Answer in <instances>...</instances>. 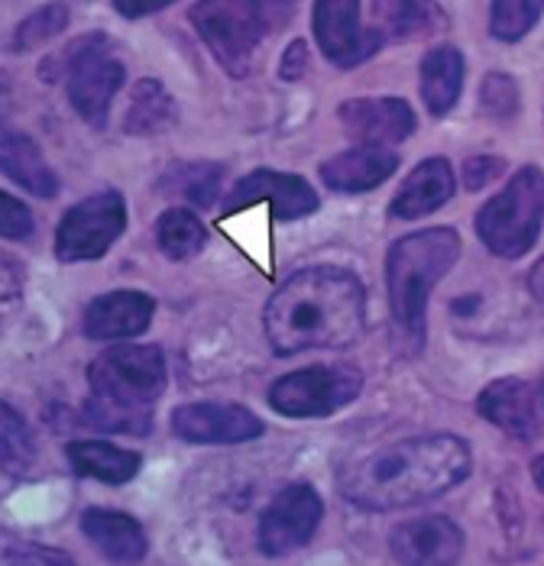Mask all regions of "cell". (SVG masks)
<instances>
[{"mask_svg": "<svg viewBox=\"0 0 544 566\" xmlns=\"http://www.w3.org/2000/svg\"><path fill=\"white\" fill-rule=\"evenodd\" d=\"M0 450H3V467L10 476H23L30 473L33 460H36V443H33V431L27 428V421L13 411V405L0 408Z\"/></svg>", "mask_w": 544, "mask_h": 566, "instance_id": "28", "label": "cell"}, {"mask_svg": "<svg viewBox=\"0 0 544 566\" xmlns=\"http://www.w3.org/2000/svg\"><path fill=\"white\" fill-rule=\"evenodd\" d=\"M69 27V7L65 3H45L36 13H30L17 33H13V52H33L45 45L52 36H59Z\"/></svg>", "mask_w": 544, "mask_h": 566, "instance_id": "30", "label": "cell"}, {"mask_svg": "<svg viewBox=\"0 0 544 566\" xmlns=\"http://www.w3.org/2000/svg\"><path fill=\"white\" fill-rule=\"evenodd\" d=\"M505 172V163L499 156H473L463 163V181L470 191H480L487 188L490 181H496L499 175Z\"/></svg>", "mask_w": 544, "mask_h": 566, "instance_id": "33", "label": "cell"}, {"mask_svg": "<svg viewBox=\"0 0 544 566\" xmlns=\"http://www.w3.org/2000/svg\"><path fill=\"white\" fill-rule=\"evenodd\" d=\"M107 49H111L107 36L88 33V36L65 45L59 55L45 59L43 65V82L49 85L59 78H69V101L75 107V114L94 130L107 127L111 101L127 78L124 65Z\"/></svg>", "mask_w": 544, "mask_h": 566, "instance_id": "5", "label": "cell"}, {"mask_svg": "<svg viewBox=\"0 0 544 566\" xmlns=\"http://www.w3.org/2000/svg\"><path fill=\"white\" fill-rule=\"evenodd\" d=\"M393 557L399 564H453L463 554V531L441 515L399 524L389 537Z\"/></svg>", "mask_w": 544, "mask_h": 566, "instance_id": "16", "label": "cell"}, {"mask_svg": "<svg viewBox=\"0 0 544 566\" xmlns=\"http://www.w3.org/2000/svg\"><path fill=\"white\" fill-rule=\"evenodd\" d=\"M532 480H535V485L544 492V457H538V460L532 463Z\"/></svg>", "mask_w": 544, "mask_h": 566, "instance_id": "38", "label": "cell"}, {"mask_svg": "<svg viewBox=\"0 0 544 566\" xmlns=\"http://www.w3.org/2000/svg\"><path fill=\"white\" fill-rule=\"evenodd\" d=\"M65 457L72 463V470L79 476H88L97 482H111V485H124L139 473L143 457L134 450L104 443V440H79L65 447Z\"/></svg>", "mask_w": 544, "mask_h": 566, "instance_id": "23", "label": "cell"}, {"mask_svg": "<svg viewBox=\"0 0 544 566\" xmlns=\"http://www.w3.org/2000/svg\"><path fill=\"white\" fill-rule=\"evenodd\" d=\"M463 55L453 45L431 49L421 59V101L428 104V111L435 117L451 114V107L460 97L463 87Z\"/></svg>", "mask_w": 544, "mask_h": 566, "instance_id": "24", "label": "cell"}, {"mask_svg": "<svg viewBox=\"0 0 544 566\" xmlns=\"http://www.w3.org/2000/svg\"><path fill=\"white\" fill-rule=\"evenodd\" d=\"M0 230L7 240H23L33 233V218H30L27 205L17 201L13 195H0Z\"/></svg>", "mask_w": 544, "mask_h": 566, "instance_id": "32", "label": "cell"}, {"mask_svg": "<svg viewBox=\"0 0 544 566\" xmlns=\"http://www.w3.org/2000/svg\"><path fill=\"white\" fill-rule=\"evenodd\" d=\"M127 227V205L117 191L79 201L55 230V256L62 262L101 260Z\"/></svg>", "mask_w": 544, "mask_h": 566, "instance_id": "9", "label": "cell"}, {"mask_svg": "<svg viewBox=\"0 0 544 566\" xmlns=\"http://www.w3.org/2000/svg\"><path fill=\"white\" fill-rule=\"evenodd\" d=\"M448 27V13L435 0H373V30L383 40H425Z\"/></svg>", "mask_w": 544, "mask_h": 566, "instance_id": "20", "label": "cell"}, {"mask_svg": "<svg viewBox=\"0 0 544 566\" xmlns=\"http://www.w3.org/2000/svg\"><path fill=\"white\" fill-rule=\"evenodd\" d=\"M542 398H544V376H542Z\"/></svg>", "mask_w": 544, "mask_h": 566, "instance_id": "39", "label": "cell"}, {"mask_svg": "<svg viewBox=\"0 0 544 566\" xmlns=\"http://www.w3.org/2000/svg\"><path fill=\"white\" fill-rule=\"evenodd\" d=\"M460 256V237L453 227H431L408 233L389 247L386 289L396 324L415 344L425 340V307L431 289L453 269Z\"/></svg>", "mask_w": 544, "mask_h": 566, "instance_id": "4", "label": "cell"}, {"mask_svg": "<svg viewBox=\"0 0 544 566\" xmlns=\"http://www.w3.org/2000/svg\"><path fill=\"white\" fill-rule=\"evenodd\" d=\"M324 518V502L312 485L295 482L282 489L260 518V551L270 557L292 554L315 537Z\"/></svg>", "mask_w": 544, "mask_h": 566, "instance_id": "10", "label": "cell"}, {"mask_svg": "<svg viewBox=\"0 0 544 566\" xmlns=\"http://www.w3.org/2000/svg\"><path fill=\"white\" fill-rule=\"evenodd\" d=\"M191 27L233 78H247L257 49L266 36V17L260 0H198L191 7Z\"/></svg>", "mask_w": 544, "mask_h": 566, "instance_id": "7", "label": "cell"}, {"mask_svg": "<svg viewBox=\"0 0 544 566\" xmlns=\"http://www.w3.org/2000/svg\"><path fill=\"white\" fill-rule=\"evenodd\" d=\"M176 0H114V7L124 13V17H146V13H156V10H166L172 7Z\"/></svg>", "mask_w": 544, "mask_h": 566, "instance_id": "36", "label": "cell"}, {"mask_svg": "<svg viewBox=\"0 0 544 566\" xmlns=\"http://www.w3.org/2000/svg\"><path fill=\"white\" fill-rule=\"evenodd\" d=\"M270 205L272 218L275 220H299L308 218L317 211L315 188L292 172H272V169H260V172L243 175L233 191L224 198L221 218L240 214L253 205Z\"/></svg>", "mask_w": 544, "mask_h": 566, "instance_id": "12", "label": "cell"}, {"mask_svg": "<svg viewBox=\"0 0 544 566\" xmlns=\"http://www.w3.org/2000/svg\"><path fill=\"white\" fill-rule=\"evenodd\" d=\"M544 223V172L538 166H525L519 175L483 205L477 214V233L483 247L499 260L525 256Z\"/></svg>", "mask_w": 544, "mask_h": 566, "instance_id": "6", "label": "cell"}, {"mask_svg": "<svg viewBox=\"0 0 544 566\" xmlns=\"http://www.w3.org/2000/svg\"><path fill=\"white\" fill-rule=\"evenodd\" d=\"M480 104L483 114L493 120H509L519 111V87L512 82V75L505 72H490L480 85Z\"/></svg>", "mask_w": 544, "mask_h": 566, "instance_id": "31", "label": "cell"}, {"mask_svg": "<svg viewBox=\"0 0 544 566\" xmlns=\"http://www.w3.org/2000/svg\"><path fill=\"white\" fill-rule=\"evenodd\" d=\"M317 49L337 69H354L386 43L373 27H360V0H315L312 10Z\"/></svg>", "mask_w": 544, "mask_h": 566, "instance_id": "11", "label": "cell"}, {"mask_svg": "<svg viewBox=\"0 0 544 566\" xmlns=\"http://www.w3.org/2000/svg\"><path fill=\"white\" fill-rule=\"evenodd\" d=\"M263 327L279 356L351 347L366 327L360 279L337 265L302 269L270 298Z\"/></svg>", "mask_w": 544, "mask_h": 566, "instance_id": "1", "label": "cell"}, {"mask_svg": "<svg viewBox=\"0 0 544 566\" xmlns=\"http://www.w3.org/2000/svg\"><path fill=\"white\" fill-rule=\"evenodd\" d=\"M82 531L91 544L117 564H136L146 557V534L136 518L114 509H88L82 515Z\"/></svg>", "mask_w": 544, "mask_h": 566, "instance_id": "21", "label": "cell"}, {"mask_svg": "<svg viewBox=\"0 0 544 566\" xmlns=\"http://www.w3.org/2000/svg\"><path fill=\"white\" fill-rule=\"evenodd\" d=\"M176 124V101L156 78H139L130 94V111H127V133L134 136H153Z\"/></svg>", "mask_w": 544, "mask_h": 566, "instance_id": "26", "label": "cell"}, {"mask_svg": "<svg viewBox=\"0 0 544 566\" xmlns=\"http://www.w3.org/2000/svg\"><path fill=\"white\" fill-rule=\"evenodd\" d=\"M156 317V302L143 292H107L94 298L82 317L88 340H127L139 337Z\"/></svg>", "mask_w": 544, "mask_h": 566, "instance_id": "17", "label": "cell"}, {"mask_svg": "<svg viewBox=\"0 0 544 566\" xmlns=\"http://www.w3.org/2000/svg\"><path fill=\"white\" fill-rule=\"evenodd\" d=\"M156 240L169 260L185 262L205 250L208 230L188 208H169V211H163V218L156 220Z\"/></svg>", "mask_w": 544, "mask_h": 566, "instance_id": "27", "label": "cell"}, {"mask_svg": "<svg viewBox=\"0 0 544 566\" xmlns=\"http://www.w3.org/2000/svg\"><path fill=\"white\" fill-rule=\"evenodd\" d=\"M3 560H7V564H72V557H69V554H59V551H40L36 544H27L23 551L7 547Z\"/></svg>", "mask_w": 544, "mask_h": 566, "instance_id": "35", "label": "cell"}, {"mask_svg": "<svg viewBox=\"0 0 544 566\" xmlns=\"http://www.w3.org/2000/svg\"><path fill=\"white\" fill-rule=\"evenodd\" d=\"M0 169L10 181L27 188L36 198H55L59 195V178L45 166L40 146L17 130L3 133L0 139Z\"/></svg>", "mask_w": 544, "mask_h": 566, "instance_id": "22", "label": "cell"}, {"mask_svg": "<svg viewBox=\"0 0 544 566\" xmlns=\"http://www.w3.org/2000/svg\"><path fill=\"white\" fill-rule=\"evenodd\" d=\"M453 198V172L448 159H425L421 166H415V172L408 175L399 188V195L389 205V214L399 220H415L438 211L441 205H448Z\"/></svg>", "mask_w": 544, "mask_h": 566, "instance_id": "19", "label": "cell"}, {"mask_svg": "<svg viewBox=\"0 0 544 566\" xmlns=\"http://www.w3.org/2000/svg\"><path fill=\"white\" fill-rule=\"evenodd\" d=\"M544 13V0H493L490 33L502 43H519Z\"/></svg>", "mask_w": 544, "mask_h": 566, "instance_id": "29", "label": "cell"}, {"mask_svg": "<svg viewBox=\"0 0 544 566\" xmlns=\"http://www.w3.org/2000/svg\"><path fill=\"white\" fill-rule=\"evenodd\" d=\"M263 431V421L243 405L191 401L172 411V434L185 443H247Z\"/></svg>", "mask_w": 544, "mask_h": 566, "instance_id": "13", "label": "cell"}, {"mask_svg": "<svg viewBox=\"0 0 544 566\" xmlns=\"http://www.w3.org/2000/svg\"><path fill=\"white\" fill-rule=\"evenodd\" d=\"M399 169V156H393L383 146H360L351 153H341L334 159H327L321 166V181L331 191H344V195H357L379 188L389 175Z\"/></svg>", "mask_w": 544, "mask_h": 566, "instance_id": "18", "label": "cell"}, {"mask_svg": "<svg viewBox=\"0 0 544 566\" xmlns=\"http://www.w3.org/2000/svg\"><path fill=\"white\" fill-rule=\"evenodd\" d=\"M529 285H532V295H535V302L544 307V260L532 269V275H529Z\"/></svg>", "mask_w": 544, "mask_h": 566, "instance_id": "37", "label": "cell"}, {"mask_svg": "<svg viewBox=\"0 0 544 566\" xmlns=\"http://www.w3.org/2000/svg\"><path fill=\"white\" fill-rule=\"evenodd\" d=\"M341 127L360 146H396L408 139L418 120L402 97H354L341 107Z\"/></svg>", "mask_w": 544, "mask_h": 566, "instance_id": "14", "label": "cell"}, {"mask_svg": "<svg viewBox=\"0 0 544 566\" xmlns=\"http://www.w3.org/2000/svg\"><path fill=\"white\" fill-rule=\"evenodd\" d=\"M85 424L111 434H149L153 405L166 392V359L153 344H127L101 353L88 369Z\"/></svg>", "mask_w": 544, "mask_h": 566, "instance_id": "3", "label": "cell"}, {"mask_svg": "<svg viewBox=\"0 0 544 566\" xmlns=\"http://www.w3.org/2000/svg\"><path fill=\"white\" fill-rule=\"evenodd\" d=\"M477 411L512 440L532 443L535 437L542 434L535 392H532V386L525 379L505 376V379L490 382L477 398Z\"/></svg>", "mask_w": 544, "mask_h": 566, "instance_id": "15", "label": "cell"}, {"mask_svg": "<svg viewBox=\"0 0 544 566\" xmlns=\"http://www.w3.org/2000/svg\"><path fill=\"white\" fill-rule=\"evenodd\" d=\"M305 72H308V45L295 40L285 49V55L279 62V78L282 82H299V78H305Z\"/></svg>", "mask_w": 544, "mask_h": 566, "instance_id": "34", "label": "cell"}, {"mask_svg": "<svg viewBox=\"0 0 544 566\" xmlns=\"http://www.w3.org/2000/svg\"><path fill=\"white\" fill-rule=\"evenodd\" d=\"M221 178H224V166L218 163H176L159 178V191L181 205L208 208L221 191Z\"/></svg>", "mask_w": 544, "mask_h": 566, "instance_id": "25", "label": "cell"}, {"mask_svg": "<svg viewBox=\"0 0 544 566\" xmlns=\"http://www.w3.org/2000/svg\"><path fill=\"white\" fill-rule=\"evenodd\" d=\"M363 392V376L351 366H312L275 379L270 405L285 418H327Z\"/></svg>", "mask_w": 544, "mask_h": 566, "instance_id": "8", "label": "cell"}, {"mask_svg": "<svg viewBox=\"0 0 544 566\" xmlns=\"http://www.w3.org/2000/svg\"><path fill=\"white\" fill-rule=\"evenodd\" d=\"M470 447L453 434L408 437L341 473V492L366 512H399L438 499L470 476Z\"/></svg>", "mask_w": 544, "mask_h": 566, "instance_id": "2", "label": "cell"}]
</instances>
